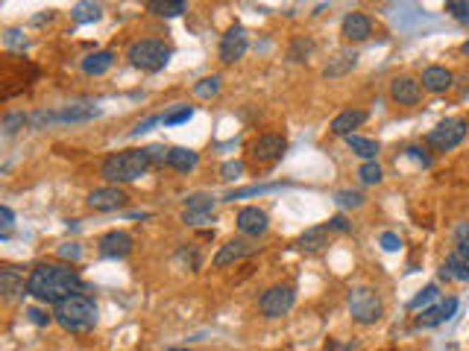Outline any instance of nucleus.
Here are the masks:
<instances>
[{
  "label": "nucleus",
  "instance_id": "38",
  "mask_svg": "<svg viewBox=\"0 0 469 351\" xmlns=\"http://www.w3.org/2000/svg\"><path fill=\"white\" fill-rule=\"evenodd\" d=\"M159 123H162V117H159V114H150V117H144V121H138V123H135V126L129 129V135H135V138H138V135L150 132L153 126H159Z\"/></svg>",
  "mask_w": 469,
  "mask_h": 351
},
{
  "label": "nucleus",
  "instance_id": "37",
  "mask_svg": "<svg viewBox=\"0 0 469 351\" xmlns=\"http://www.w3.org/2000/svg\"><path fill=\"white\" fill-rule=\"evenodd\" d=\"M147 159H150V164H167L170 149L162 147V144H150V147H147Z\"/></svg>",
  "mask_w": 469,
  "mask_h": 351
},
{
  "label": "nucleus",
  "instance_id": "44",
  "mask_svg": "<svg viewBox=\"0 0 469 351\" xmlns=\"http://www.w3.org/2000/svg\"><path fill=\"white\" fill-rule=\"evenodd\" d=\"M59 258H65V261H80V258H83L80 243H65L62 249H59Z\"/></svg>",
  "mask_w": 469,
  "mask_h": 351
},
{
  "label": "nucleus",
  "instance_id": "21",
  "mask_svg": "<svg viewBox=\"0 0 469 351\" xmlns=\"http://www.w3.org/2000/svg\"><path fill=\"white\" fill-rule=\"evenodd\" d=\"M328 226H314V228H308L302 238L297 240V246L302 249V252H320V249H326L328 246Z\"/></svg>",
  "mask_w": 469,
  "mask_h": 351
},
{
  "label": "nucleus",
  "instance_id": "9",
  "mask_svg": "<svg viewBox=\"0 0 469 351\" xmlns=\"http://www.w3.org/2000/svg\"><path fill=\"white\" fill-rule=\"evenodd\" d=\"M259 252V246L252 243V240H247V238H238V240H229L226 246H220V252L214 255V269H223V266H229V264H238V261H244V258H252Z\"/></svg>",
  "mask_w": 469,
  "mask_h": 351
},
{
  "label": "nucleus",
  "instance_id": "34",
  "mask_svg": "<svg viewBox=\"0 0 469 351\" xmlns=\"http://www.w3.org/2000/svg\"><path fill=\"white\" fill-rule=\"evenodd\" d=\"M194 91H197V97H203V100H208V97H214L220 91V76H206V80H200L194 85Z\"/></svg>",
  "mask_w": 469,
  "mask_h": 351
},
{
  "label": "nucleus",
  "instance_id": "50",
  "mask_svg": "<svg viewBox=\"0 0 469 351\" xmlns=\"http://www.w3.org/2000/svg\"><path fill=\"white\" fill-rule=\"evenodd\" d=\"M0 220H4V223H0V226H4V228H9V226H12L15 214H12V208H9V205H4V208H0Z\"/></svg>",
  "mask_w": 469,
  "mask_h": 351
},
{
  "label": "nucleus",
  "instance_id": "52",
  "mask_svg": "<svg viewBox=\"0 0 469 351\" xmlns=\"http://www.w3.org/2000/svg\"><path fill=\"white\" fill-rule=\"evenodd\" d=\"M167 351H191V348H167Z\"/></svg>",
  "mask_w": 469,
  "mask_h": 351
},
{
  "label": "nucleus",
  "instance_id": "53",
  "mask_svg": "<svg viewBox=\"0 0 469 351\" xmlns=\"http://www.w3.org/2000/svg\"><path fill=\"white\" fill-rule=\"evenodd\" d=\"M463 24H469V15H466V18H463Z\"/></svg>",
  "mask_w": 469,
  "mask_h": 351
},
{
  "label": "nucleus",
  "instance_id": "17",
  "mask_svg": "<svg viewBox=\"0 0 469 351\" xmlns=\"http://www.w3.org/2000/svg\"><path fill=\"white\" fill-rule=\"evenodd\" d=\"M455 310H458V299H455V296H449L443 304L422 310V316L417 319V325H420V328H434V325H440V322H446V319H452V316H455Z\"/></svg>",
  "mask_w": 469,
  "mask_h": 351
},
{
  "label": "nucleus",
  "instance_id": "24",
  "mask_svg": "<svg viewBox=\"0 0 469 351\" xmlns=\"http://www.w3.org/2000/svg\"><path fill=\"white\" fill-rule=\"evenodd\" d=\"M440 276L443 278H455V281H469V261H463L458 252H452V255L443 261Z\"/></svg>",
  "mask_w": 469,
  "mask_h": 351
},
{
  "label": "nucleus",
  "instance_id": "35",
  "mask_svg": "<svg viewBox=\"0 0 469 351\" xmlns=\"http://www.w3.org/2000/svg\"><path fill=\"white\" fill-rule=\"evenodd\" d=\"M311 50H314V44L308 42V38H297V42L290 44V62H305V58L311 56Z\"/></svg>",
  "mask_w": 469,
  "mask_h": 351
},
{
  "label": "nucleus",
  "instance_id": "48",
  "mask_svg": "<svg viewBox=\"0 0 469 351\" xmlns=\"http://www.w3.org/2000/svg\"><path fill=\"white\" fill-rule=\"evenodd\" d=\"M328 228H331V231H343V234H346V231H352V223L343 217V214H338V217H331V220H328Z\"/></svg>",
  "mask_w": 469,
  "mask_h": 351
},
{
  "label": "nucleus",
  "instance_id": "6",
  "mask_svg": "<svg viewBox=\"0 0 469 351\" xmlns=\"http://www.w3.org/2000/svg\"><path fill=\"white\" fill-rule=\"evenodd\" d=\"M466 138V121H461V117H449V121L437 123L432 132H428V144H432L437 152H449L455 149L458 144H463Z\"/></svg>",
  "mask_w": 469,
  "mask_h": 351
},
{
  "label": "nucleus",
  "instance_id": "30",
  "mask_svg": "<svg viewBox=\"0 0 469 351\" xmlns=\"http://www.w3.org/2000/svg\"><path fill=\"white\" fill-rule=\"evenodd\" d=\"M185 211H203V214H211V211H214V197H208V193H194V197L185 199Z\"/></svg>",
  "mask_w": 469,
  "mask_h": 351
},
{
  "label": "nucleus",
  "instance_id": "11",
  "mask_svg": "<svg viewBox=\"0 0 469 351\" xmlns=\"http://www.w3.org/2000/svg\"><path fill=\"white\" fill-rule=\"evenodd\" d=\"M247 47H249V42H247V32H244V27L234 24V27H232V30L220 38V62H226V65L238 62V58H244Z\"/></svg>",
  "mask_w": 469,
  "mask_h": 351
},
{
  "label": "nucleus",
  "instance_id": "10",
  "mask_svg": "<svg viewBox=\"0 0 469 351\" xmlns=\"http://www.w3.org/2000/svg\"><path fill=\"white\" fill-rule=\"evenodd\" d=\"M287 149V141L282 135H261V138L252 144V161L256 164H273L279 161Z\"/></svg>",
  "mask_w": 469,
  "mask_h": 351
},
{
  "label": "nucleus",
  "instance_id": "2",
  "mask_svg": "<svg viewBox=\"0 0 469 351\" xmlns=\"http://www.w3.org/2000/svg\"><path fill=\"white\" fill-rule=\"evenodd\" d=\"M150 167L153 164L147 159V149H124V152L109 155L100 173H103V179H109L114 185H126V182H138L141 176H147Z\"/></svg>",
  "mask_w": 469,
  "mask_h": 351
},
{
  "label": "nucleus",
  "instance_id": "31",
  "mask_svg": "<svg viewBox=\"0 0 469 351\" xmlns=\"http://www.w3.org/2000/svg\"><path fill=\"white\" fill-rule=\"evenodd\" d=\"M358 179H361L364 185H379V182L384 179V173H381V167H379L376 161H364L361 170H358Z\"/></svg>",
  "mask_w": 469,
  "mask_h": 351
},
{
  "label": "nucleus",
  "instance_id": "14",
  "mask_svg": "<svg viewBox=\"0 0 469 351\" xmlns=\"http://www.w3.org/2000/svg\"><path fill=\"white\" fill-rule=\"evenodd\" d=\"M132 234H126V231H109V234H103L100 238V255L103 258H126L129 252H132Z\"/></svg>",
  "mask_w": 469,
  "mask_h": 351
},
{
  "label": "nucleus",
  "instance_id": "33",
  "mask_svg": "<svg viewBox=\"0 0 469 351\" xmlns=\"http://www.w3.org/2000/svg\"><path fill=\"white\" fill-rule=\"evenodd\" d=\"M437 299V284H428L425 290H420V296H414L410 299V310H428V304H432Z\"/></svg>",
  "mask_w": 469,
  "mask_h": 351
},
{
  "label": "nucleus",
  "instance_id": "27",
  "mask_svg": "<svg viewBox=\"0 0 469 351\" xmlns=\"http://www.w3.org/2000/svg\"><path fill=\"white\" fill-rule=\"evenodd\" d=\"M346 144H349V149L355 152V155H361L364 161H376V155H379V144L376 141L361 138V135H349Z\"/></svg>",
  "mask_w": 469,
  "mask_h": 351
},
{
  "label": "nucleus",
  "instance_id": "19",
  "mask_svg": "<svg viewBox=\"0 0 469 351\" xmlns=\"http://www.w3.org/2000/svg\"><path fill=\"white\" fill-rule=\"evenodd\" d=\"M364 121H367V111L364 109H346V111H340L335 117V121H331V132L340 135V138H349L352 129H358Z\"/></svg>",
  "mask_w": 469,
  "mask_h": 351
},
{
  "label": "nucleus",
  "instance_id": "47",
  "mask_svg": "<svg viewBox=\"0 0 469 351\" xmlns=\"http://www.w3.org/2000/svg\"><path fill=\"white\" fill-rule=\"evenodd\" d=\"M446 12H452L455 18H461V21H463V18L469 15V4H461V0H449V4H446Z\"/></svg>",
  "mask_w": 469,
  "mask_h": 351
},
{
  "label": "nucleus",
  "instance_id": "42",
  "mask_svg": "<svg viewBox=\"0 0 469 351\" xmlns=\"http://www.w3.org/2000/svg\"><path fill=\"white\" fill-rule=\"evenodd\" d=\"M24 123H27L24 114H6V117H4V135H15L18 126H24Z\"/></svg>",
  "mask_w": 469,
  "mask_h": 351
},
{
  "label": "nucleus",
  "instance_id": "25",
  "mask_svg": "<svg viewBox=\"0 0 469 351\" xmlns=\"http://www.w3.org/2000/svg\"><path fill=\"white\" fill-rule=\"evenodd\" d=\"M147 12L159 15V18H176V15L188 12V4H185V0H150Z\"/></svg>",
  "mask_w": 469,
  "mask_h": 351
},
{
  "label": "nucleus",
  "instance_id": "40",
  "mask_svg": "<svg viewBox=\"0 0 469 351\" xmlns=\"http://www.w3.org/2000/svg\"><path fill=\"white\" fill-rule=\"evenodd\" d=\"M241 173H244V161H226L220 167V176L226 182H234V179H241Z\"/></svg>",
  "mask_w": 469,
  "mask_h": 351
},
{
  "label": "nucleus",
  "instance_id": "51",
  "mask_svg": "<svg viewBox=\"0 0 469 351\" xmlns=\"http://www.w3.org/2000/svg\"><path fill=\"white\" fill-rule=\"evenodd\" d=\"M461 50H463V56H469V42H463V47H461Z\"/></svg>",
  "mask_w": 469,
  "mask_h": 351
},
{
  "label": "nucleus",
  "instance_id": "7",
  "mask_svg": "<svg viewBox=\"0 0 469 351\" xmlns=\"http://www.w3.org/2000/svg\"><path fill=\"white\" fill-rule=\"evenodd\" d=\"M293 302H297V290H293L290 284H276V287H270L267 292H261L259 307H261V314L267 319H279L293 307Z\"/></svg>",
  "mask_w": 469,
  "mask_h": 351
},
{
  "label": "nucleus",
  "instance_id": "15",
  "mask_svg": "<svg viewBox=\"0 0 469 351\" xmlns=\"http://www.w3.org/2000/svg\"><path fill=\"white\" fill-rule=\"evenodd\" d=\"M340 32H343L346 42H367V38L373 35V21H369V15H364V12H349L343 18Z\"/></svg>",
  "mask_w": 469,
  "mask_h": 351
},
{
  "label": "nucleus",
  "instance_id": "49",
  "mask_svg": "<svg viewBox=\"0 0 469 351\" xmlns=\"http://www.w3.org/2000/svg\"><path fill=\"white\" fill-rule=\"evenodd\" d=\"M408 152L414 155L417 161H422V167H432V155H425V149H420V147H410Z\"/></svg>",
  "mask_w": 469,
  "mask_h": 351
},
{
  "label": "nucleus",
  "instance_id": "3",
  "mask_svg": "<svg viewBox=\"0 0 469 351\" xmlns=\"http://www.w3.org/2000/svg\"><path fill=\"white\" fill-rule=\"evenodd\" d=\"M53 319L62 325L65 331H73V334H85L97 325V304L91 296H83V292H76V296L59 302L56 310H53Z\"/></svg>",
  "mask_w": 469,
  "mask_h": 351
},
{
  "label": "nucleus",
  "instance_id": "43",
  "mask_svg": "<svg viewBox=\"0 0 469 351\" xmlns=\"http://www.w3.org/2000/svg\"><path fill=\"white\" fill-rule=\"evenodd\" d=\"M379 243H381L387 252H399V249H402V238H399V234H393V231H384L381 238H379Z\"/></svg>",
  "mask_w": 469,
  "mask_h": 351
},
{
  "label": "nucleus",
  "instance_id": "26",
  "mask_svg": "<svg viewBox=\"0 0 469 351\" xmlns=\"http://www.w3.org/2000/svg\"><path fill=\"white\" fill-rule=\"evenodd\" d=\"M0 292H4V299H15L18 292H24V281L18 278V272L12 266L0 269Z\"/></svg>",
  "mask_w": 469,
  "mask_h": 351
},
{
  "label": "nucleus",
  "instance_id": "1",
  "mask_svg": "<svg viewBox=\"0 0 469 351\" xmlns=\"http://www.w3.org/2000/svg\"><path fill=\"white\" fill-rule=\"evenodd\" d=\"M83 290V278L80 272L62 266V264H42L30 272L27 278V292L38 302H47V304H59L76 292Z\"/></svg>",
  "mask_w": 469,
  "mask_h": 351
},
{
  "label": "nucleus",
  "instance_id": "32",
  "mask_svg": "<svg viewBox=\"0 0 469 351\" xmlns=\"http://www.w3.org/2000/svg\"><path fill=\"white\" fill-rule=\"evenodd\" d=\"M191 117H194V109H191V106H179V109L167 111V114L162 117V123H165V126H179V123H188Z\"/></svg>",
  "mask_w": 469,
  "mask_h": 351
},
{
  "label": "nucleus",
  "instance_id": "12",
  "mask_svg": "<svg viewBox=\"0 0 469 351\" xmlns=\"http://www.w3.org/2000/svg\"><path fill=\"white\" fill-rule=\"evenodd\" d=\"M234 223H238V231L244 234V238H261V234H267V228H270V217L261 208H241Z\"/></svg>",
  "mask_w": 469,
  "mask_h": 351
},
{
  "label": "nucleus",
  "instance_id": "5",
  "mask_svg": "<svg viewBox=\"0 0 469 351\" xmlns=\"http://www.w3.org/2000/svg\"><path fill=\"white\" fill-rule=\"evenodd\" d=\"M170 58V47L159 38H144L129 47V65L141 70H162Z\"/></svg>",
  "mask_w": 469,
  "mask_h": 351
},
{
  "label": "nucleus",
  "instance_id": "36",
  "mask_svg": "<svg viewBox=\"0 0 469 351\" xmlns=\"http://www.w3.org/2000/svg\"><path fill=\"white\" fill-rule=\"evenodd\" d=\"M335 202L340 208H361L364 205V193L361 190H340L338 197H335Z\"/></svg>",
  "mask_w": 469,
  "mask_h": 351
},
{
  "label": "nucleus",
  "instance_id": "46",
  "mask_svg": "<svg viewBox=\"0 0 469 351\" xmlns=\"http://www.w3.org/2000/svg\"><path fill=\"white\" fill-rule=\"evenodd\" d=\"M4 42H6V47H27V38L21 30H6Z\"/></svg>",
  "mask_w": 469,
  "mask_h": 351
},
{
  "label": "nucleus",
  "instance_id": "28",
  "mask_svg": "<svg viewBox=\"0 0 469 351\" xmlns=\"http://www.w3.org/2000/svg\"><path fill=\"white\" fill-rule=\"evenodd\" d=\"M100 15H103L100 4H76L73 6V21L76 24H94V21H100Z\"/></svg>",
  "mask_w": 469,
  "mask_h": 351
},
{
  "label": "nucleus",
  "instance_id": "45",
  "mask_svg": "<svg viewBox=\"0 0 469 351\" xmlns=\"http://www.w3.org/2000/svg\"><path fill=\"white\" fill-rule=\"evenodd\" d=\"M27 316H30V322L32 325H38V328H44V325H50V314H47V310H38V307H30L27 310Z\"/></svg>",
  "mask_w": 469,
  "mask_h": 351
},
{
  "label": "nucleus",
  "instance_id": "23",
  "mask_svg": "<svg viewBox=\"0 0 469 351\" xmlns=\"http://www.w3.org/2000/svg\"><path fill=\"white\" fill-rule=\"evenodd\" d=\"M167 164H170L173 170H179V173H191L194 167L200 164V155L194 152V149H188V147H170Z\"/></svg>",
  "mask_w": 469,
  "mask_h": 351
},
{
  "label": "nucleus",
  "instance_id": "20",
  "mask_svg": "<svg viewBox=\"0 0 469 351\" xmlns=\"http://www.w3.org/2000/svg\"><path fill=\"white\" fill-rule=\"evenodd\" d=\"M355 65H358V53H355V50H338L335 58H328V65H326L323 73L328 76V80H338V76L349 73Z\"/></svg>",
  "mask_w": 469,
  "mask_h": 351
},
{
  "label": "nucleus",
  "instance_id": "13",
  "mask_svg": "<svg viewBox=\"0 0 469 351\" xmlns=\"http://www.w3.org/2000/svg\"><path fill=\"white\" fill-rule=\"evenodd\" d=\"M129 202V197L121 190V187H97L88 193V205L94 211H117V208H124Z\"/></svg>",
  "mask_w": 469,
  "mask_h": 351
},
{
  "label": "nucleus",
  "instance_id": "4",
  "mask_svg": "<svg viewBox=\"0 0 469 351\" xmlns=\"http://www.w3.org/2000/svg\"><path fill=\"white\" fill-rule=\"evenodd\" d=\"M346 304H349L352 319L361 325H376L384 316V304L373 287H352L346 296Z\"/></svg>",
  "mask_w": 469,
  "mask_h": 351
},
{
  "label": "nucleus",
  "instance_id": "22",
  "mask_svg": "<svg viewBox=\"0 0 469 351\" xmlns=\"http://www.w3.org/2000/svg\"><path fill=\"white\" fill-rule=\"evenodd\" d=\"M112 65H114V53L112 50H97V53H91V56L83 58V70L88 76H103Z\"/></svg>",
  "mask_w": 469,
  "mask_h": 351
},
{
  "label": "nucleus",
  "instance_id": "8",
  "mask_svg": "<svg viewBox=\"0 0 469 351\" xmlns=\"http://www.w3.org/2000/svg\"><path fill=\"white\" fill-rule=\"evenodd\" d=\"M100 114V109L97 106H68L62 111H38L32 117V126H44V123H83V121H91V117Z\"/></svg>",
  "mask_w": 469,
  "mask_h": 351
},
{
  "label": "nucleus",
  "instance_id": "39",
  "mask_svg": "<svg viewBox=\"0 0 469 351\" xmlns=\"http://www.w3.org/2000/svg\"><path fill=\"white\" fill-rule=\"evenodd\" d=\"M182 223L185 226H206V223H214V217H211V214H203V211H185Z\"/></svg>",
  "mask_w": 469,
  "mask_h": 351
},
{
  "label": "nucleus",
  "instance_id": "29",
  "mask_svg": "<svg viewBox=\"0 0 469 351\" xmlns=\"http://www.w3.org/2000/svg\"><path fill=\"white\" fill-rule=\"evenodd\" d=\"M282 185L273 182V185H249V187H241V190H232L226 199H244V197H259V193H270V190H279Z\"/></svg>",
  "mask_w": 469,
  "mask_h": 351
},
{
  "label": "nucleus",
  "instance_id": "18",
  "mask_svg": "<svg viewBox=\"0 0 469 351\" xmlns=\"http://www.w3.org/2000/svg\"><path fill=\"white\" fill-rule=\"evenodd\" d=\"M452 70L449 68H440V65H432V68H425L422 70V88L425 91H432V94H443L452 88Z\"/></svg>",
  "mask_w": 469,
  "mask_h": 351
},
{
  "label": "nucleus",
  "instance_id": "41",
  "mask_svg": "<svg viewBox=\"0 0 469 351\" xmlns=\"http://www.w3.org/2000/svg\"><path fill=\"white\" fill-rule=\"evenodd\" d=\"M455 246H458V249H455L458 255H461L463 261H469V226H461V228H458V243H455Z\"/></svg>",
  "mask_w": 469,
  "mask_h": 351
},
{
  "label": "nucleus",
  "instance_id": "16",
  "mask_svg": "<svg viewBox=\"0 0 469 351\" xmlns=\"http://www.w3.org/2000/svg\"><path fill=\"white\" fill-rule=\"evenodd\" d=\"M390 97H393V103H399V106H414V103H420L422 88L417 80H410V76H396V80L390 82Z\"/></svg>",
  "mask_w": 469,
  "mask_h": 351
}]
</instances>
